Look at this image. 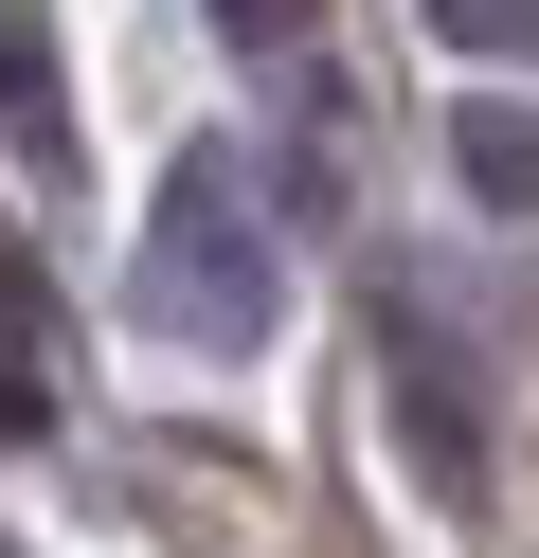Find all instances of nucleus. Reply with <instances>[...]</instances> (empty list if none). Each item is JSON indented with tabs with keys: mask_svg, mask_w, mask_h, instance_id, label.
Wrapping results in <instances>:
<instances>
[{
	"mask_svg": "<svg viewBox=\"0 0 539 558\" xmlns=\"http://www.w3.org/2000/svg\"><path fill=\"white\" fill-rule=\"evenodd\" d=\"M36 325H54V306H36V270L0 253V361H36Z\"/></svg>",
	"mask_w": 539,
	"mask_h": 558,
	"instance_id": "obj_6",
	"label": "nucleus"
},
{
	"mask_svg": "<svg viewBox=\"0 0 539 558\" xmlns=\"http://www.w3.org/2000/svg\"><path fill=\"white\" fill-rule=\"evenodd\" d=\"M467 181H486V198H539V126L486 109V126H467Z\"/></svg>",
	"mask_w": 539,
	"mask_h": 558,
	"instance_id": "obj_4",
	"label": "nucleus"
},
{
	"mask_svg": "<svg viewBox=\"0 0 539 558\" xmlns=\"http://www.w3.org/2000/svg\"><path fill=\"white\" fill-rule=\"evenodd\" d=\"M0 109H19L36 162H72V90H54V19L36 0H0Z\"/></svg>",
	"mask_w": 539,
	"mask_h": 558,
	"instance_id": "obj_2",
	"label": "nucleus"
},
{
	"mask_svg": "<svg viewBox=\"0 0 539 558\" xmlns=\"http://www.w3.org/2000/svg\"><path fill=\"white\" fill-rule=\"evenodd\" d=\"M270 217H252V181H234V162H180V181H162V217H144V325H162V342H198V361H252V342H270Z\"/></svg>",
	"mask_w": 539,
	"mask_h": 558,
	"instance_id": "obj_1",
	"label": "nucleus"
},
{
	"mask_svg": "<svg viewBox=\"0 0 539 558\" xmlns=\"http://www.w3.org/2000/svg\"><path fill=\"white\" fill-rule=\"evenodd\" d=\"M216 19H234L252 54H287V37H306V19H323V0H216Z\"/></svg>",
	"mask_w": 539,
	"mask_h": 558,
	"instance_id": "obj_5",
	"label": "nucleus"
},
{
	"mask_svg": "<svg viewBox=\"0 0 539 558\" xmlns=\"http://www.w3.org/2000/svg\"><path fill=\"white\" fill-rule=\"evenodd\" d=\"M431 37L450 54H539V0H431Z\"/></svg>",
	"mask_w": 539,
	"mask_h": 558,
	"instance_id": "obj_3",
	"label": "nucleus"
}]
</instances>
